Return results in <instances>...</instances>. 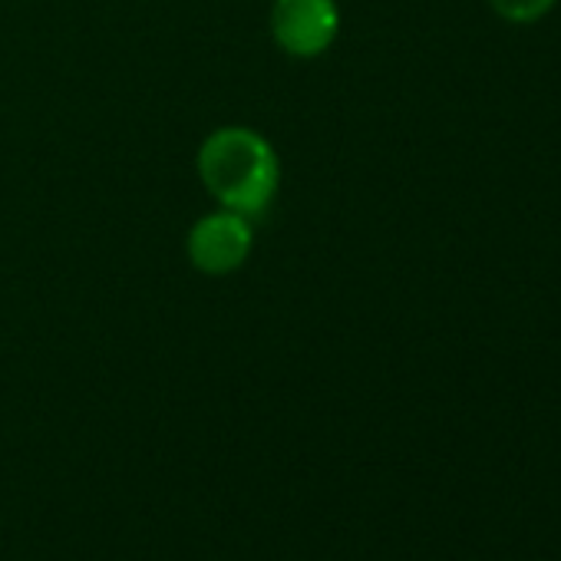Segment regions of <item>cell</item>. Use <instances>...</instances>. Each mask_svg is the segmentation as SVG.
<instances>
[{
    "label": "cell",
    "instance_id": "cell-1",
    "mask_svg": "<svg viewBox=\"0 0 561 561\" xmlns=\"http://www.w3.org/2000/svg\"><path fill=\"white\" fill-rule=\"evenodd\" d=\"M198 179L228 211L261 218L277 195L280 165L274 146L248 126H221L198 149Z\"/></svg>",
    "mask_w": 561,
    "mask_h": 561
},
{
    "label": "cell",
    "instance_id": "cell-2",
    "mask_svg": "<svg viewBox=\"0 0 561 561\" xmlns=\"http://www.w3.org/2000/svg\"><path fill=\"white\" fill-rule=\"evenodd\" d=\"M337 34V0H274L271 4V37L288 57L314 60L331 50Z\"/></svg>",
    "mask_w": 561,
    "mask_h": 561
},
{
    "label": "cell",
    "instance_id": "cell-3",
    "mask_svg": "<svg viewBox=\"0 0 561 561\" xmlns=\"http://www.w3.org/2000/svg\"><path fill=\"white\" fill-rule=\"evenodd\" d=\"M251 244H254L251 218L218 208V211L202 215L188 228L185 254L195 271H202L208 277H225V274H234L248 261Z\"/></svg>",
    "mask_w": 561,
    "mask_h": 561
},
{
    "label": "cell",
    "instance_id": "cell-4",
    "mask_svg": "<svg viewBox=\"0 0 561 561\" xmlns=\"http://www.w3.org/2000/svg\"><path fill=\"white\" fill-rule=\"evenodd\" d=\"M489 4L508 24H535L558 4V0H489Z\"/></svg>",
    "mask_w": 561,
    "mask_h": 561
}]
</instances>
